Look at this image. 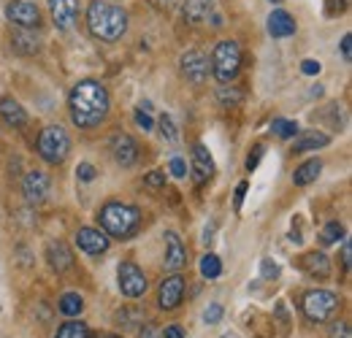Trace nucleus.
<instances>
[{
    "label": "nucleus",
    "mask_w": 352,
    "mask_h": 338,
    "mask_svg": "<svg viewBox=\"0 0 352 338\" xmlns=\"http://www.w3.org/2000/svg\"><path fill=\"white\" fill-rule=\"evenodd\" d=\"M109 109H111L109 89L100 82H95V79H82L68 95L71 122L76 127H82V130L100 125L109 117Z\"/></svg>",
    "instance_id": "1"
},
{
    "label": "nucleus",
    "mask_w": 352,
    "mask_h": 338,
    "mask_svg": "<svg viewBox=\"0 0 352 338\" xmlns=\"http://www.w3.org/2000/svg\"><path fill=\"white\" fill-rule=\"evenodd\" d=\"M87 27L98 41H120L128 33V11L111 0H92L87 5Z\"/></svg>",
    "instance_id": "2"
},
{
    "label": "nucleus",
    "mask_w": 352,
    "mask_h": 338,
    "mask_svg": "<svg viewBox=\"0 0 352 338\" xmlns=\"http://www.w3.org/2000/svg\"><path fill=\"white\" fill-rule=\"evenodd\" d=\"M98 219H100L103 233L111 236V238H120V241L133 238L138 233V227H141V212L131 203H122V201L106 203L98 214Z\"/></svg>",
    "instance_id": "3"
},
{
    "label": "nucleus",
    "mask_w": 352,
    "mask_h": 338,
    "mask_svg": "<svg viewBox=\"0 0 352 338\" xmlns=\"http://www.w3.org/2000/svg\"><path fill=\"white\" fill-rule=\"evenodd\" d=\"M209 68H212V74L220 84H230L241 71V46H239V41H233V38L217 41L214 52H212V60H209Z\"/></svg>",
    "instance_id": "4"
},
{
    "label": "nucleus",
    "mask_w": 352,
    "mask_h": 338,
    "mask_svg": "<svg viewBox=\"0 0 352 338\" xmlns=\"http://www.w3.org/2000/svg\"><path fill=\"white\" fill-rule=\"evenodd\" d=\"M38 155L49 166H63L71 155V135L65 133V127L49 125L38 135Z\"/></svg>",
    "instance_id": "5"
},
{
    "label": "nucleus",
    "mask_w": 352,
    "mask_h": 338,
    "mask_svg": "<svg viewBox=\"0 0 352 338\" xmlns=\"http://www.w3.org/2000/svg\"><path fill=\"white\" fill-rule=\"evenodd\" d=\"M301 308H304L309 322L322 325V322H331L339 314L342 297L336 295V293H331V290H309L304 300H301Z\"/></svg>",
    "instance_id": "6"
},
{
    "label": "nucleus",
    "mask_w": 352,
    "mask_h": 338,
    "mask_svg": "<svg viewBox=\"0 0 352 338\" xmlns=\"http://www.w3.org/2000/svg\"><path fill=\"white\" fill-rule=\"evenodd\" d=\"M6 19L19 30H36L41 25V11L30 0H11L6 3Z\"/></svg>",
    "instance_id": "7"
},
{
    "label": "nucleus",
    "mask_w": 352,
    "mask_h": 338,
    "mask_svg": "<svg viewBox=\"0 0 352 338\" xmlns=\"http://www.w3.org/2000/svg\"><path fill=\"white\" fill-rule=\"evenodd\" d=\"M179 68H182V76L195 87L206 84L209 71H212V68H209V57H206L204 52H198V49H187V52L182 54V60H179Z\"/></svg>",
    "instance_id": "8"
},
{
    "label": "nucleus",
    "mask_w": 352,
    "mask_h": 338,
    "mask_svg": "<svg viewBox=\"0 0 352 338\" xmlns=\"http://www.w3.org/2000/svg\"><path fill=\"white\" fill-rule=\"evenodd\" d=\"M117 279H120V293L125 297H141L146 293V276H144V271L131 262V260H125V262H120V268H117Z\"/></svg>",
    "instance_id": "9"
},
{
    "label": "nucleus",
    "mask_w": 352,
    "mask_h": 338,
    "mask_svg": "<svg viewBox=\"0 0 352 338\" xmlns=\"http://www.w3.org/2000/svg\"><path fill=\"white\" fill-rule=\"evenodd\" d=\"M182 297H184V276H182V273L166 276V279L160 282V290H157V303H160V308H163V311H174V308H179Z\"/></svg>",
    "instance_id": "10"
},
{
    "label": "nucleus",
    "mask_w": 352,
    "mask_h": 338,
    "mask_svg": "<svg viewBox=\"0 0 352 338\" xmlns=\"http://www.w3.org/2000/svg\"><path fill=\"white\" fill-rule=\"evenodd\" d=\"M22 195L30 206H38L49 198V176L44 170H30L25 179H22Z\"/></svg>",
    "instance_id": "11"
},
{
    "label": "nucleus",
    "mask_w": 352,
    "mask_h": 338,
    "mask_svg": "<svg viewBox=\"0 0 352 338\" xmlns=\"http://www.w3.org/2000/svg\"><path fill=\"white\" fill-rule=\"evenodd\" d=\"M49 14L57 30H71L79 19V0H49Z\"/></svg>",
    "instance_id": "12"
},
{
    "label": "nucleus",
    "mask_w": 352,
    "mask_h": 338,
    "mask_svg": "<svg viewBox=\"0 0 352 338\" xmlns=\"http://www.w3.org/2000/svg\"><path fill=\"white\" fill-rule=\"evenodd\" d=\"M111 157L117 166L131 168L133 163L138 160V144L133 141L128 133H114L111 135Z\"/></svg>",
    "instance_id": "13"
},
{
    "label": "nucleus",
    "mask_w": 352,
    "mask_h": 338,
    "mask_svg": "<svg viewBox=\"0 0 352 338\" xmlns=\"http://www.w3.org/2000/svg\"><path fill=\"white\" fill-rule=\"evenodd\" d=\"M76 247L87 254H103L109 252L111 238L98 227H79L76 230Z\"/></svg>",
    "instance_id": "14"
},
{
    "label": "nucleus",
    "mask_w": 352,
    "mask_h": 338,
    "mask_svg": "<svg viewBox=\"0 0 352 338\" xmlns=\"http://www.w3.org/2000/svg\"><path fill=\"white\" fill-rule=\"evenodd\" d=\"M192 179L195 184H206L212 176H214V160L209 155V149L204 144H195L192 146Z\"/></svg>",
    "instance_id": "15"
},
{
    "label": "nucleus",
    "mask_w": 352,
    "mask_h": 338,
    "mask_svg": "<svg viewBox=\"0 0 352 338\" xmlns=\"http://www.w3.org/2000/svg\"><path fill=\"white\" fill-rule=\"evenodd\" d=\"M166 271H182L187 265V247L182 244V238L176 233H166Z\"/></svg>",
    "instance_id": "16"
},
{
    "label": "nucleus",
    "mask_w": 352,
    "mask_h": 338,
    "mask_svg": "<svg viewBox=\"0 0 352 338\" xmlns=\"http://www.w3.org/2000/svg\"><path fill=\"white\" fill-rule=\"evenodd\" d=\"M296 30H298V25L285 8L271 11V16H268V36L271 38H290V36H296Z\"/></svg>",
    "instance_id": "17"
},
{
    "label": "nucleus",
    "mask_w": 352,
    "mask_h": 338,
    "mask_svg": "<svg viewBox=\"0 0 352 338\" xmlns=\"http://www.w3.org/2000/svg\"><path fill=\"white\" fill-rule=\"evenodd\" d=\"M182 11H184V19L190 25H201L217 11V0H184Z\"/></svg>",
    "instance_id": "18"
},
{
    "label": "nucleus",
    "mask_w": 352,
    "mask_h": 338,
    "mask_svg": "<svg viewBox=\"0 0 352 338\" xmlns=\"http://www.w3.org/2000/svg\"><path fill=\"white\" fill-rule=\"evenodd\" d=\"M46 260H49V268L57 271V273L74 268V254L63 241H49L46 244Z\"/></svg>",
    "instance_id": "19"
},
{
    "label": "nucleus",
    "mask_w": 352,
    "mask_h": 338,
    "mask_svg": "<svg viewBox=\"0 0 352 338\" xmlns=\"http://www.w3.org/2000/svg\"><path fill=\"white\" fill-rule=\"evenodd\" d=\"M301 268L311 279H328L331 276V260L322 252H307L301 257Z\"/></svg>",
    "instance_id": "20"
},
{
    "label": "nucleus",
    "mask_w": 352,
    "mask_h": 338,
    "mask_svg": "<svg viewBox=\"0 0 352 338\" xmlns=\"http://www.w3.org/2000/svg\"><path fill=\"white\" fill-rule=\"evenodd\" d=\"M301 135L296 138V155H304V152H317V149H325L331 144V135L322 133V130H298Z\"/></svg>",
    "instance_id": "21"
},
{
    "label": "nucleus",
    "mask_w": 352,
    "mask_h": 338,
    "mask_svg": "<svg viewBox=\"0 0 352 338\" xmlns=\"http://www.w3.org/2000/svg\"><path fill=\"white\" fill-rule=\"evenodd\" d=\"M0 117H3V122L8 127L28 125V114H25V109L14 98H0Z\"/></svg>",
    "instance_id": "22"
},
{
    "label": "nucleus",
    "mask_w": 352,
    "mask_h": 338,
    "mask_svg": "<svg viewBox=\"0 0 352 338\" xmlns=\"http://www.w3.org/2000/svg\"><path fill=\"white\" fill-rule=\"evenodd\" d=\"M11 46L19 54H38L41 52V38L33 30H16L14 38H11Z\"/></svg>",
    "instance_id": "23"
},
{
    "label": "nucleus",
    "mask_w": 352,
    "mask_h": 338,
    "mask_svg": "<svg viewBox=\"0 0 352 338\" xmlns=\"http://www.w3.org/2000/svg\"><path fill=\"white\" fill-rule=\"evenodd\" d=\"M322 173V163L314 157V160H307V163H301L296 173H293V184L296 187H309L311 181H317V176Z\"/></svg>",
    "instance_id": "24"
},
{
    "label": "nucleus",
    "mask_w": 352,
    "mask_h": 338,
    "mask_svg": "<svg viewBox=\"0 0 352 338\" xmlns=\"http://www.w3.org/2000/svg\"><path fill=\"white\" fill-rule=\"evenodd\" d=\"M57 308H60L63 317H79L85 311V297L79 295V293H65V295L60 297Z\"/></svg>",
    "instance_id": "25"
},
{
    "label": "nucleus",
    "mask_w": 352,
    "mask_h": 338,
    "mask_svg": "<svg viewBox=\"0 0 352 338\" xmlns=\"http://www.w3.org/2000/svg\"><path fill=\"white\" fill-rule=\"evenodd\" d=\"M201 276L204 279H220L222 276V262L217 254H204L201 257Z\"/></svg>",
    "instance_id": "26"
},
{
    "label": "nucleus",
    "mask_w": 352,
    "mask_h": 338,
    "mask_svg": "<svg viewBox=\"0 0 352 338\" xmlns=\"http://www.w3.org/2000/svg\"><path fill=\"white\" fill-rule=\"evenodd\" d=\"M54 338H89V328L82 319H71V322H65V325L57 330Z\"/></svg>",
    "instance_id": "27"
},
{
    "label": "nucleus",
    "mask_w": 352,
    "mask_h": 338,
    "mask_svg": "<svg viewBox=\"0 0 352 338\" xmlns=\"http://www.w3.org/2000/svg\"><path fill=\"white\" fill-rule=\"evenodd\" d=\"M344 238V227L339 225V222H328L322 230H320V241L325 244V247H331V244H339Z\"/></svg>",
    "instance_id": "28"
},
{
    "label": "nucleus",
    "mask_w": 352,
    "mask_h": 338,
    "mask_svg": "<svg viewBox=\"0 0 352 338\" xmlns=\"http://www.w3.org/2000/svg\"><path fill=\"white\" fill-rule=\"evenodd\" d=\"M217 100H220L222 106H239L244 100V92L239 87H220L217 89Z\"/></svg>",
    "instance_id": "29"
},
{
    "label": "nucleus",
    "mask_w": 352,
    "mask_h": 338,
    "mask_svg": "<svg viewBox=\"0 0 352 338\" xmlns=\"http://www.w3.org/2000/svg\"><path fill=\"white\" fill-rule=\"evenodd\" d=\"M271 130L279 135V138H296L298 135V122H293V120H274L271 122Z\"/></svg>",
    "instance_id": "30"
},
{
    "label": "nucleus",
    "mask_w": 352,
    "mask_h": 338,
    "mask_svg": "<svg viewBox=\"0 0 352 338\" xmlns=\"http://www.w3.org/2000/svg\"><path fill=\"white\" fill-rule=\"evenodd\" d=\"M160 133H163V138L166 141H171L174 144L176 138H179V133H176V125H174V120L166 114V117H160Z\"/></svg>",
    "instance_id": "31"
},
{
    "label": "nucleus",
    "mask_w": 352,
    "mask_h": 338,
    "mask_svg": "<svg viewBox=\"0 0 352 338\" xmlns=\"http://www.w3.org/2000/svg\"><path fill=\"white\" fill-rule=\"evenodd\" d=\"M144 184L149 190H160V187H166V173L163 170H152V173L144 176Z\"/></svg>",
    "instance_id": "32"
},
{
    "label": "nucleus",
    "mask_w": 352,
    "mask_h": 338,
    "mask_svg": "<svg viewBox=\"0 0 352 338\" xmlns=\"http://www.w3.org/2000/svg\"><path fill=\"white\" fill-rule=\"evenodd\" d=\"M168 173H171L174 179H187V163H184L182 157H171V163H168Z\"/></svg>",
    "instance_id": "33"
},
{
    "label": "nucleus",
    "mask_w": 352,
    "mask_h": 338,
    "mask_svg": "<svg viewBox=\"0 0 352 338\" xmlns=\"http://www.w3.org/2000/svg\"><path fill=\"white\" fill-rule=\"evenodd\" d=\"M220 319H222V306L220 303H212V306L204 311V322H206V325H217Z\"/></svg>",
    "instance_id": "34"
},
{
    "label": "nucleus",
    "mask_w": 352,
    "mask_h": 338,
    "mask_svg": "<svg viewBox=\"0 0 352 338\" xmlns=\"http://www.w3.org/2000/svg\"><path fill=\"white\" fill-rule=\"evenodd\" d=\"M261 273H263V279H276V276H279V265L265 257L263 262H261Z\"/></svg>",
    "instance_id": "35"
},
{
    "label": "nucleus",
    "mask_w": 352,
    "mask_h": 338,
    "mask_svg": "<svg viewBox=\"0 0 352 338\" xmlns=\"http://www.w3.org/2000/svg\"><path fill=\"white\" fill-rule=\"evenodd\" d=\"M133 117H135V125L141 127V130H152V127H155L152 117H149L146 111H141V109H135V114H133Z\"/></svg>",
    "instance_id": "36"
},
{
    "label": "nucleus",
    "mask_w": 352,
    "mask_h": 338,
    "mask_svg": "<svg viewBox=\"0 0 352 338\" xmlns=\"http://www.w3.org/2000/svg\"><path fill=\"white\" fill-rule=\"evenodd\" d=\"M76 176H79L82 181H92V179L98 176V170H95V166H89V163H82V166L76 168Z\"/></svg>",
    "instance_id": "37"
},
{
    "label": "nucleus",
    "mask_w": 352,
    "mask_h": 338,
    "mask_svg": "<svg viewBox=\"0 0 352 338\" xmlns=\"http://www.w3.org/2000/svg\"><path fill=\"white\" fill-rule=\"evenodd\" d=\"M263 152H265L263 146H255V149H252V155L247 157V170H255V168H258V163H261Z\"/></svg>",
    "instance_id": "38"
},
{
    "label": "nucleus",
    "mask_w": 352,
    "mask_h": 338,
    "mask_svg": "<svg viewBox=\"0 0 352 338\" xmlns=\"http://www.w3.org/2000/svg\"><path fill=\"white\" fill-rule=\"evenodd\" d=\"M320 68H322V65H320V60H304V63H301V71H304L307 76H317V74H320Z\"/></svg>",
    "instance_id": "39"
},
{
    "label": "nucleus",
    "mask_w": 352,
    "mask_h": 338,
    "mask_svg": "<svg viewBox=\"0 0 352 338\" xmlns=\"http://www.w3.org/2000/svg\"><path fill=\"white\" fill-rule=\"evenodd\" d=\"M247 190H250V184H247V181H239V184H236V212H241V203H244Z\"/></svg>",
    "instance_id": "40"
},
{
    "label": "nucleus",
    "mask_w": 352,
    "mask_h": 338,
    "mask_svg": "<svg viewBox=\"0 0 352 338\" xmlns=\"http://www.w3.org/2000/svg\"><path fill=\"white\" fill-rule=\"evenodd\" d=\"M342 57H344V63H350L352 60V36L350 33H344V38H342Z\"/></svg>",
    "instance_id": "41"
},
{
    "label": "nucleus",
    "mask_w": 352,
    "mask_h": 338,
    "mask_svg": "<svg viewBox=\"0 0 352 338\" xmlns=\"http://www.w3.org/2000/svg\"><path fill=\"white\" fill-rule=\"evenodd\" d=\"M155 8H160V11H171V8H176L182 0H149Z\"/></svg>",
    "instance_id": "42"
},
{
    "label": "nucleus",
    "mask_w": 352,
    "mask_h": 338,
    "mask_svg": "<svg viewBox=\"0 0 352 338\" xmlns=\"http://www.w3.org/2000/svg\"><path fill=\"white\" fill-rule=\"evenodd\" d=\"M160 336L163 338H184V330H182L179 325H168L166 330H160Z\"/></svg>",
    "instance_id": "43"
},
{
    "label": "nucleus",
    "mask_w": 352,
    "mask_h": 338,
    "mask_svg": "<svg viewBox=\"0 0 352 338\" xmlns=\"http://www.w3.org/2000/svg\"><path fill=\"white\" fill-rule=\"evenodd\" d=\"M350 262H352V247H350V241H344V244H342V265L350 271Z\"/></svg>",
    "instance_id": "44"
},
{
    "label": "nucleus",
    "mask_w": 352,
    "mask_h": 338,
    "mask_svg": "<svg viewBox=\"0 0 352 338\" xmlns=\"http://www.w3.org/2000/svg\"><path fill=\"white\" fill-rule=\"evenodd\" d=\"M331 336H333V338H350V328H347L344 322H339V325H333Z\"/></svg>",
    "instance_id": "45"
},
{
    "label": "nucleus",
    "mask_w": 352,
    "mask_h": 338,
    "mask_svg": "<svg viewBox=\"0 0 352 338\" xmlns=\"http://www.w3.org/2000/svg\"><path fill=\"white\" fill-rule=\"evenodd\" d=\"M141 338H163V336H160V330H157L155 325H144V330H141Z\"/></svg>",
    "instance_id": "46"
},
{
    "label": "nucleus",
    "mask_w": 352,
    "mask_h": 338,
    "mask_svg": "<svg viewBox=\"0 0 352 338\" xmlns=\"http://www.w3.org/2000/svg\"><path fill=\"white\" fill-rule=\"evenodd\" d=\"M222 338H236V336H233V333H230V336H222Z\"/></svg>",
    "instance_id": "47"
},
{
    "label": "nucleus",
    "mask_w": 352,
    "mask_h": 338,
    "mask_svg": "<svg viewBox=\"0 0 352 338\" xmlns=\"http://www.w3.org/2000/svg\"><path fill=\"white\" fill-rule=\"evenodd\" d=\"M271 3H282V0H271Z\"/></svg>",
    "instance_id": "48"
}]
</instances>
